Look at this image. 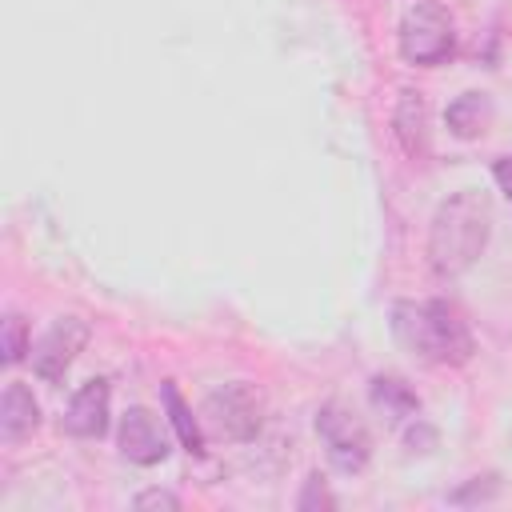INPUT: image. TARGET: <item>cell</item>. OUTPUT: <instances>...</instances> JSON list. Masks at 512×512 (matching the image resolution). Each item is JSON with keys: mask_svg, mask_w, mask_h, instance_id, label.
<instances>
[{"mask_svg": "<svg viewBox=\"0 0 512 512\" xmlns=\"http://www.w3.org/2000/svg\"><path fill=\"white\" fill-rule=\"evenodd\" d=\"M392 124H396V136H400L408 156H424L428 152V108H424L420 92H404L400 96V108H396Z\"/></svg>", "mask_w": 512, "mask_h": 512, "instance_id": "10", "label": "cell"}, {"mask_svg": "<svg viewBox=\"0 0 512 512\" xmlns=\"http://www.w3.org/2000/svg\"><path fill=\"white\" fill-rule=\"evenodd\" d=\"M316 432H320V440H324L328 460H332L336 472H344V476L364 472V464H368V456H372V436H368V428H364L348 408L324 404V408L316 412Z\"/></svg>", "mask_w": 512, "mask_h": 512, "instance_id": "5", "label": "cell"}, {"mask_svg": "<svg viewBox=\"0 0 512 512\" xmlns=\"http://www.w3.org/2000/svg\"><path fill=\"white\" fill-rule=\"evenodd\" d=\"M160 396H164V408H168V420H172V428H176V436H180V444L188 448V452H204V424L192 416V408L184 404V396L176 392V384L168 380L164 388H160Z\"/></svg>", "mask_w": 512, "mask_h": 512, "instance_id": "13", "label": "cell"}, {"mask_svg": "<svg viewBox=\"0 0 512 512\" xmlns=\"http://www.w3.org/2000/svg\"><path fill=\"white\" fill-rule=\"evenodd\" d=\"M200 424H204L216 440H232V444L252 440V436L264 428V396H260V388L248 384V380H232V384L216 388V392L204 400Z\"/></svg>", "mask_w": 512, "mask_h": 512, "instance_id": "3", "label": "cell"}, {"mask_svg": "<svg viewBox=\"0 0 512 512\" xmlns=\"http://www.w3.org/2000/svg\"><path fill=\"white\" fill-rule=\"evenodd\" d=\"M36 424H40V404H36L32 388L12 380L4 388V396H0V440L4 444H20V440H28L36 432Z\"/></svg>", "mask_w": 512, "mask_h": 512, "instance_id": "9", "label": "cell"}, {"mask_svg": "<svg viewBox=\"0 0 512 512\" xmlns=\"http://www.w3.org/2000/svg\"><path fill=\"white\" fill-rule=\"evenodd\" d=\"M28 352V328L20 316H8L4 320V364H20Z\"/></svg>", "mask_w": 512, "mask_h": 512, "instance_id": "15", "label": "cell"}, {"mask_svg": "<svg viewBox=\"0 0 512 512\" xmlns=\"http://www.w3.org/2000/svg\"><path fill=\"white\" fill-rule=\"evenodd\" d=\"M492 176H496V184H500V192L512 200V156H504V160H496L492 164Z\"/></svg>", "mask_w": 512, "mask_h": 512, "instance_id": "18", "label": "cell"}, {"mask_svg": "<svg viewBox=\"0 0 512 512\" xmlns=\"http://www.w3.org/2000/svg\"><path fill=\"white\" fill-rule=\"evenodd\" d=\"M296 508H300V512H312V508H336V496L328 492L324 476H316V472H312V476L304 480V492L296 496Z\"/></svg>", "mask_w": 512, "mask_h": 512, "instance_id": "16", "label": "cell"}, {"mask_svg": "<svg viewBox=\"0 0 512 512\" xmlns=\"http://www.w3.org/2000/svg\"><path fill=\"white\" fill-rule=\"evenodd\" d=\"M456 52V28L452 16L444 12V4L424 0L416 8L404 12L400 20V56L416 68H436L444 60H452Z\"/></svg>", "mask_w": 512, "mask_h": 512, "instance_id": "4", "label": "cell"}, {"mask_svg": "<svg viewBox=\"0 0 512 512\" xmlns=\"http://www.w3.org/2000/svg\"><path fill=\"white\" fill-rule=\"evenodd\" d=\"M500 496V476L488 472V476H472L468 484H460L456 492H448V504H488Z\"/></svg>", "mask_w": 512, "mask_h": 512, "instance_id": "14", "label": "cell"}, {"mask_svg": "<svg viewBox=\"0 0 512 512\" xmlns=\"http://www.w3.org/2000/svg\"><path fill=\"white\" fill-rule=\"evenodd\" d=\"M60 428L80 440H100L108 432V380H88L72 392Z\"/></svg>", "mask_w": 512, "mask_h": 512, "instance_id": "7", "label": "cell"}, {"mask_svg": "<svg viewBox=\"0 0 512 512\" xmlns=\"http://www.w3.org/2000/svg\"><path fill=\"white\" fill-rule=\"evenodd\" d=\"M120 452H124V460L144 464V468L160 464L168 456V440H164V432H160V424H156V416L148 408L132 404L124 412V420H120Z\"/></svg>", "mask_w": 512, "mask_h": 512, "instance_id": "8", "label": "cell"}, {"mask_svg": "<svg viewBox=\"0 0 512 512\" xmlns=\"http://www.w3.org/2000/svg\"><path fill=\"white\" fill-rule=\"evenodd\" d=\"M488 232H492V204L488 196L464 188L452 192L428 228V264L440 280H452L460 272H468L480 252L488 248Z\"/></svg>", "mask_w": 512, "mask_h": 512, "instance_id": "1", "label": "cell"}, {"mask_svg": "<svg viewBox=\"0 0 512 512\" xmlns=\"http://www.w3.org/2000/svg\"><path fill=\"white\" fill-rule=\"evenodd\" d=\"M136 508H180V496L152 488V492H140V496H136Z\"/></svg>", "mask_w": 512, "mask_h": 512, "instance_id": "17", "label": "cell"}, {"mask_svg": "<svg viewBox=\"0 0 512 512\" xmlns=\"http://www.w3.org/2000/svg\"><path fill=\"white\" fill-rule=\"evenodd\" d=\"M92 328L84 316H60L44 336L40 344L32 348V372L44 380V384H60L64 372L72 368V360L84 352Z\"/></svg>", "mask_w": 512, "mask_h": 512, "instance_id": "6", "label": "cell"}, {"mask_svg": "<svg viewBox=\"0 0 512 512\" xmlns=\"http://www.w3.org/2000/svg\"><path fill=\"white\" fill-rule=\"evenodd\" d=\"M368 396H372V408H376V412H384V420H388V424H400V420H408V416H416V412H420L416 392H412L400 376H376V380H372V388H368Z\"/></svg>", "mask_w": 512, "mask_h": 512, "instance_id": "11", "label": "cell"}, {"mask_svg": "<svg viewBox=\"0 0 512 512\" xmlns=\"http://www.w3.org/2000/svg\"><path fill=\"white\" fill-rule=\"evenodd\" d=\"M444 120H448V132H452V136L476 140V136L488 128V120H492V104H488V96H480V92H464V96H456V100L448 104Z\"/></svg>", "mask_w": 512, "mask_h": 512, "instance_id": "12", "label": "cell"}, {"mask_svg": "<svg viewBox=\"0 0 512 512\" xmlns=\"http://www.w3.org/2000/svg\"><path fill=\"white\" fill-rule=\"evenodd\" d=\"M392 332L424 364L456 368L472 356V332L448 300H400L392 308Z\"/></svg>", "mask_w": 512, "mask_h": 512, "instance_id": "2", "label": "cell"}]
</instances>
